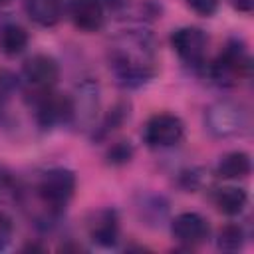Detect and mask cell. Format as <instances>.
<instances>
[{
	"label": "cell",
	"instance_id": "6da1fadb",
	"mask_svg": "<svg viewBox=\"0 0 254 254\" xmlns=\"http://www.w3.org/2000/svg\"><path fill=\"white\" fill-rule=\"evenodd\" d=\"M107 64L115 83L123 89H139L157 75L155 38L141 28L123 30L107 48Z\"/></svg>",
	"mask_w": 254,
	"mask_h": 254
},
{
	"label": "cell",
	"instance_id": "7a4b0ae2",
	"mask_svg": "<svg viewBox=\"0 0 254 254\" xmlns=\"http://www.w3.org/2000/svg\"><path fill=\"white\" fill-rule=\"evenodd\" d=\"M77 187L75 173L65 167H52L44 171L36 185L34 194L40 202V210L36 212V224L42 228H50L64 214L67 202L73 198Z\"/></svg>",
	"mask_w": 254,
	"mask_h": 254
},
{
	"label": "cell",
	"instance_id": "3957f363",
	"mask_svg": "<svg viewBox=\"0 0 254 254\" xmlns=\"http://www.w3.org/2000/svg\"><path fill=\"white\" fill-rule=\"evenodd\" d=\"M250 73V56L242 40L230 38L208 65V77L218 87H236Z\"/></svg>",
	"mask_w": 254,
	"mask_h": 254
},
{
	"label": "cell",
	"instance_id": "277c9868",
	"mask_svg": "<svg viewBox=\"0 0 254 254\" xmlns=\"http://www.w3.org/2000/svg\"><path fill=\"white\" fill-rule=\"evenodd\" d=\"M204 127L216 139L240 137L250 127V113L238 101L218 99L204 109Z\"/></svg>",
	"mask_w": 254,
	"mask_h": 254
},
{
	"label": "cell",
	"instance_id": "5b68a950",
	"mask_svg": "<svg viewBox=\"0 0 254 254\" xmlns=\"http://www.w3.org/2000/svg\"><path fill=\"white\" fill-rule=\"evenodd\" d=\"M34 119L42 129H54L62 125H71V101L69 95L48 91H30Z\"/></svg>",
	"mask_w": 254,
	"mask_h": 254
},
{
	"label": "cell",
	"instance_id": "8992f818",
	"mask_svg": "<svg viewBox=\"0 0 254 254\" xmlns=\"http://www.w3.org/2000/svg\"><path fill=\"white\" fill-rule=\"evenodd\" d=\"M185 137V123L175 113H155L143 127V141L151 149H169Z\"/></svg>",
	"mask_w": 254,
	"mask_h": 254
},
{
	"label": "cell",
	"instance_id": "52a82bcc",
	"mask_svg": "<svg viewBox=\"0 0 254 254\" xmlns=\"http://www.w3.org/2000/svg\"><path fill=\"white\" fill-rule=\"evenodd\" d=\"M171 46L187 65L200 67L206 58L208 36L196 26H183L171 34Z\"/></svg>",
	"mask_w": 254,
	"mask_h": 254
},
{
	"label": "cell",
	"instance_id": "ba28073f",
	"mask_svg": "<svg viewBox=\"0 0 254 254\" xmlns=\"http://www.w3.org/2000/svg\"><path fill=\"white\" fill-rule=\"evenodd\" d=\"M71 101V125L79 129H93L99 109V87L93 79H83L75 85Z\"/></svg>",
	"mask_w": 254,
	"mask_h": 254
},
{
	"label": "cell",
	"instance_id": "9c48e42d",
	"mask_svg": "<svg viewBox=\"0 0 254 254\" xmlns=\"http://www.w3.org/2000/svg\"><path fill=\"white\" fill-rule=\"evenodd\" d=\"M20 77L30 91H48L60 79V64L48 54H34L24 62Z\"/></svg>",
	"mask_w": 254,
	"mask_h": 254
},
{
	"label": "cell",
	"instance_id": "30bf717a",
	"mask_svg": "<svg viewBox=\"0 0 254 254\" xmlns=\"http://www.w3.org/2000/svg\"><path fill=\"white\" fill-rule=\"evenodd\" d=\"M87 236L101 248H113L119 242V214L111 206L93 210L87 216Z\"/></svg>",
	"mask_w": 254,
	"mask_h": 254
},
{
	"label": "cell",
	"instance_id": "8fae6325",
	"mask_svg": "<svg viewBox=\"0 0 254 254\" xmlns=\"http://www.w3.org/2000/svg\"><path fill=\"white\" fill-rule=\"evenodd\" d=\"M171 234L177 242L185 246L202 244L210 234L208 220L198 212H181L171 220Z\"/></svg>",
	"mask_w": 254,
	"mask_h": 254
},
{
	"label": "cell",
	"instance_id": "7c38bea8",
	"mask_svg": "<svg viewBox=\"0 0 254 254\" xmlns=\"http://www.w3.org/2000/svg\"><path fill=\"white\" fill-rule=\"evenodd\" d=\"M105 4L103 0H71L69 16L77 30L81 32H97L105 22Z\"/></svg>",
	"mask_w": 254,
	"mask_h": 254
},
{
	"label": "cell",
	"instance_id": "4fadbf2b",
	"mask_svg": "<svg viewBox=\"0 0 254 254\" xmlns=\"http://www.w3.org/2000/svg\"><path fill=\"white\" fill-rule=\"evenodd\" d=\"M24 10L34 24L42 28H52L64 16V2L62 0H26Z\"/></svg>",
	"mask_w": 254,
	"mask_h": 254
},
{
	"label": "cell",
	"instance_id": "5bb4252c",
	"mask_svg": "<svg viewBox=\"0 0 254 254\" xmlns=\"http://www.w3.org/2000/svg\"><path fill=\"white\" fill-rule=\"evenodd\" d=\"M212 200H214V206L226 214V216H236L244 210V206L248 204V192L242 189V187H236V185H226V187H220L214 190L212 194Z\"/></svg>",
	"mask_w": 254,
	"mask_h": 254
},
{
	"label": "cell",
	"instance_id": "9a60e30c",
	"mask_svg": "<svg viewBox=\"0 0 254 254\" xmlns=\"http://www.w3.org/2000/svg\"><path fill=\"white\" fill-rule=\"evenodd\" d=\"M252 171V159L244 151H230L220 157L216 165V175L226 181H238L248 177Z\"/></svg>",
	"mask_w": 254,
	"mask_h": 254
},
{
	"label": "cell",
	"instance_id": "2e32d148",
	"mask_svg": "<svg viewBox=\"0 0 254 254\" xmlns=\"http://www.w3.org/2000/svg\"><path fill=\"white\" fill-rule=\"evenodd\" d=\"M135 208H137V214L141 220H145L147 224H161L165 218H167V212H169V202L165 196L161 194H155V192H141L137 202H135Z\"/></svg>",
	"mask_w": 254,
	"mask_h": 254
},
{
	"label": "cell",
	"instance_id": "e0dca14e",
	"mask_svg": "<svg viewBox=\"0 0 254 254\" xmlns=\"http://www.w3.org/2000/svg\"><path fill=\"white\" fill-rule=\"evenodd\" d=\"M129 113H131V103L129 101H117L107 113L105 117L93 125L91 129V139L93 141H101L105 137H109L115 129H119L127 119H129Z\"/></svg>",
	"mask_w": 254,
	"mask_h": 254
},
{
	"label": "cell",
	"instance_id": "ac0fdd59",
	"mask_svg": "<svg viewBox=\"0 0 254 254\" xmlns=\"http://www.w3.org/2000/svg\"><path fill=\"white\" fill-rule=\"evenodd\" d=\"M30 36L20 24H4L0 28V52L4 56H20L28 48Z\"/></svg>",
	"mask_w": 254,
	"mask_h": 254
},
{
	"label": "cell",
	"instance_id": "d6986e66",
	"mask_svg": "<svg viewBox=\"0 0 254 254\" xmlns=\"http://www.w3.org/2000/svg\"><path fill=\"white\" fill-rule=\"evenodd\" d=\"M244 242H246V232L238 222L224 224L216 234V248L222 252H238L242 250Z\"/></svg>",
	"mask_w": 254,
	"mask_h": 254
},
{
	"label": "cell",
	"instance_id": "ffe728a7",
	"mask_svg": "<svg viewBox=\"0 0 254 254\" xmlns=\"http://www.w3.org/2000/svg\"><path fill=\"white\" fill-rule=\"evenodd\" d=\"M133 155H135V149H133L131 141H125V139H123V141H115V143L107 149L105 159H107L109 165L121 167V165H127V163L133 159Z\"/></svg>",
	"mask_w": 254,
	"mask_h": 254
},
{
	"label": "cell",
	"instance_id": "44dd1931",
	"mask_svg": "<svg viewBox=\"0 0 254 254\" xmlns=\"http://www.w3.org/2000/svg\"><path fill=\"white\" fill-rule=\"evenodd\" d=\"M22 87V77H18L14 71L0 67V103L8 101L12 95H16V91H20Z\"/></svg>",
	"mask_w": 254,
	"mask_h": 254
},
{
	"label": "cell",
	"instance_id": "7402d4cb",
	"mask_svg": "<svg viewBox=\"0 0 254 254\" xmlns=\"http://www.w3.org/2000/svg\"><path fill=\"white\" fill-rule=\"evenodd\" d=\"M22 190L24 189L18 185V181L0 167V200H20Z\"/></svg>",
	"mask_w": 254,
	"mask_h": 254
},
{
	"label": "cell",
	"instance_id": "603a6c76",
	"mask_svg": "<svg viewBox=\"0 0 254 254\" xmlns=\"http://www.w3.org/2000/svg\"><path fill=\"white\" fill-rule=\"evenodd\" d=\"M202 171L196 169V167H190V169H185L179 173V185L185 189V190H196L200 189L202 185Z\"/></svg>",
	"mask_w": 254,
	"mask_h": 254
},
{
	"label": "cell",
	"instance_id": "cb8c5ba5",
	"mask_svg": "<svg viewBox=\"0 0 254 254\" xmlns=\"http://www.w3.org/2000/svg\"><path fill=\"white\" fill-rule=\"evenodd\" d=\"M14 238V222L12 218L0 210V250H6Z\"/></svg>",
	"mask_w": 254,
	"mask_h": 254
},
{
	"label": "cell",
	"instance_id": "d4e9b609",
	"mask_svg": "<svg viewBox=\"0 0 254 254\" xmlns=\"http://www.w3.org/2000/svg\"><path fill=\"white\" fill-rule=\"evenodd\" d=\"M218 2L220 0H187L189 8L192 12H196L198 16H204V18L212 16L218 10Z\"/></svg>",
	"mask_w": 254,
	"mask_h": 254
},
{
	"label": "cell",
	"instance_id": "484cf974",
	"mask_svg": "<svg viewBox=\"0 0 254 254\" xmlns=\"http://www.w3.org/2000/svg\"><path fill=\"white\" fill-rule=\"evenodd\" d=\"M230 6L242 14H250L254 10V0H228Z\"/></svg>",
	"mask_w": 254,
	"mask_h": 254
},
{
	"label": "cell",
	"instance_id": "4316f807",
	"mask_svg": "<svg viewBox=\"0 0 254 254\" xmlns=\"http://www.w3.org/2000/svg\"><path fill=\"white\" fill-rule=\"evenodd\" d=\"M8 2H10V0H0V6H6Z\"/></svg>",
	"mask_w": 254,
	"mask_h": 254
}]
</instances>
